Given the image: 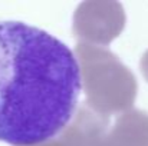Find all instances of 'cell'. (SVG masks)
Instances as JSON below:
<instances>
[{
	"mask_svg": "<svg viewBox=\"0 0 148 146\" xmlns=\"http://www.w3.org/2000/svg\"><path fill=\"white\" fill-rule=\"evenodd\" d=\"M75 53L48 32L0 22V141L32 146L56 138L81 95Z\"/></svg>",
	"mask_w": 148,
	"mask_h": 146,
	"instance_id": "6da1fadb",
	"label": "cell"
},
{
	"mask_svg": "<svg viewBox=\"0 0 148 146\" xmlns=\"http://www.w3.org/2000/svg\"><path fill=\"white\" fill-rule=\"evenodd\" d=\"M75 56L89 109L106 117L132 109L138 85L116 54L106 48L76 43Z\"/></svg>",
	"mask_w": 148,
	"mask_h": 146,
	"instance_id": "7a4b0ae2",
	"label": "cell"
},
{
	"mask_svg": "<svg viewBox=\"0 0 148 146\" xmlns=\"http://www.w3.org/2000/svg\"><path fill=\"white\" fill-rule=\"evenodd\" d=\"M124 7L116 1H84L73 14V33L78 43L106 48L122 32Z\"/></svg>",
	"mask_w": 148,
	"mask_h": 146,
	"instance_id": "3957f363",
	"label": "cell"
},
{
	"mask_svg": "<svg viewBox=\"0 0 148 146\" xmlns=\"http://www.w3.org/2000/svg\"><path fill=\"white\" fill-rule=\"evenodd\" d=\"M92 146H148V113L131 109L118 115Z\"/></svg>",
	"mask_w": 148,
	"mask_h": 146,
	"instance_id": "277c9868",
	"label": "cell"
},
{
	"mask_svg": "<svg viewBox=\"0 0 148 146\" xmlns=\"http://www.w3.org/2000/svg\"><path fill=\"white\" fill-rule=\"evenodd\" d=\"M32 146H79V145L75 141V138L66 129H63L56 138L49 139V141H46L43 143H38V145H32Z\"/></svg>",
	"mask_w": 148,
	"mask_h": 146,
	"instance_id": "5b68a950",
	"label": "cell"
},
{
	"mask_svg": "<svg viewBox=\"0 0 148 146\" xmlns=\"http://www.w3.org/2000/svg\"><path fill=\"white\" fill-rule=\"evenodd\" d=\"M140 67H141V72H143V76L147 79L148 82V50L143 54L141 57V63H140Z\"/></svg>",
	"mask_w": 148,
	"mask_h": 146,
	"instance_id": "8992f818",
	"label": "cell"
}]
</instances>
